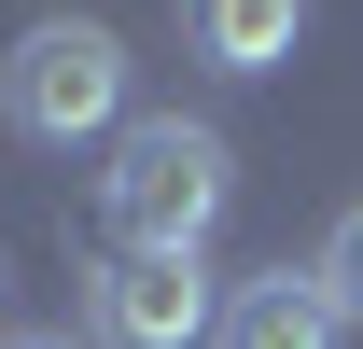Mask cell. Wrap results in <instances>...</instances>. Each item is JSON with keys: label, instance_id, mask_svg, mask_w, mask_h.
Masks as SVG:
<instances>
[{"label": "cell", "instance_id": "cell-1", "mask_svg": "<svg viewBox=\"0 0 363 349\" xmlns=\"http://www.w3.org/2000/svg\"><path fill=\"white\" fill-rule=\"evenodd\" d=\"M238 196V154L224 126H196V112H126L112 140V168H98V210H112V252H196Z\"/></svg>", "mask_w": 363, "mask_h": 349}, {"label": "cell", "instance_id": "cell-2", "mask_svg": "<svg viewBox=\"0 0 363 349\" xmlns=\"http://www.w3.org/2000/svg\"><path fill=\"white\" fill-rule=\"evenodd\" d=\"M0 126L28 154H70V140H126V43L98 14H43L28 43L0 56Z\"/></svg>", "mask_w": 363, "mask_h": 349}, {"label": "cell", "instance_id": "cell-3", "mask_svg": "<svg viewBox=\"0 0 363 349\" xmlns=\"http://www.w3.org/2000/svg\"><path fill=\"white\" fill-rule=\"evenodd\" d=\"M84 321H98L112 349H210V336H224V294H210L196 252H98Z\"/></svg>", "mask_w": 363, "mask_h": 349}, {"label": "cell", "instance_id": "cell-4", "mask_svg": "<svg viewBox=\"0 0 363 349\" xmlns=\"http://www.w3.org/2000/svg\"><path fill=\"white\" fill-rule=\"evenodd\" d=\"M335 336H350L335 279H321V265H266V279L224 294V336H210V349H335Z\"/></svg>", "mask_w": 363, "mask_h": 349}, {"label": "cell", "instance_id": "cell-5", "mask_svg": "<svg viewBox=\"0 0 363 349\" xmlns=\"http://www.w3.org/2000/svg\"><path fill=\"white\" fill-rule=\"evenodd\" d=\"M182 28H196L210 70H279L308 43V0H182Z\"/></svg>", "mask_w": 363, "mask_h": 349}, {"label": "cell", "instance_id": "cell-6", "mask_svg": "<svg viewBox=\"0 0 363 349\" xmlns=\"http://www.w3.org/2000/svg\"><path fill=\"white\" fill-rule=\"evenodd\" d=\"M321 279H335V307L363 321V210H335V238H321Z\"/></svg>", "mask_w": 363, "mask_h": 349}, {"label": "cell", "instance_id": "cell-7", "mask_svg": "<svg viewBox=\"0 0 363 349\" xmlns=\"http://www.w3.org/2000/svg\"><path fill=\"white\" fill-rule=\"evenodd\" d=\"M0 349H84V336H70V321H28V336H0Z\"/></svg>", "mask_w": 363, "mask_h": 349}]
</instances>
